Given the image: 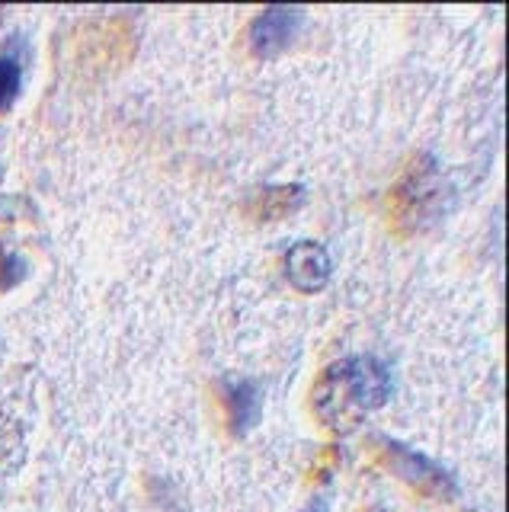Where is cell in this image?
<instances>
[{"instance_id":"cell-1","label":"cell","mask_w":509,"mask_h":512,"mask_svg":"<svg viewBox=\"0 0 509 512\" xmlns=\"http://www.w3.org/2000/svg\"><path fill=\"white\" fill-rule=\"evenodd\" d=\"M394 394V372L378 356H346L324 368L311 404L333 432H353L365 416L385 407Z\"/></svg>"},{"instance_id":"cell-2","label":"cell","mask_w":509,"mask_h":512,"mask_svg":"<svg viewBox=\"0 0 509 512\" xmlns=\"http://www.w3.org/2000/svg\"><path fill=\"white\" fill-rule=\"evenodd\" d=\"M378 448H381V458H385L388 468L401 480H407L410 487H417L429 496H442V500L455 496V480L449 471L439 468V461L426 458L423 452H417V448H410L397 439H378Z\"/></svg>"},{"instance_id":"cell-3","label":"cell","mask_w":509,"mask_h":512,"mask_svg":"<svg viewBox=\"0 0 509 512\" xmlns=\"http://www.w3.org/2000/svg\"><path fill=\"white\" fill-rule=\"evenodd\" d=\"M301 29H305L301 7H266L250 23V52L257 58H279L298 42Z\"/></svg>"},{"instance_id":"cell-4","label":"cell","mask_w":509,"mask_h":512,"mask_svg":"<svg viewBox=\"0 0 509 512\" xmlns=\"http://www.w3.org/2000/svg\"><path fill=\"white\" fill-rule=\"evenodd\" d=\"M330 272H333L330 253L317 240H298V244L285 250V276H289V282L298 292L308 295L321 292L330 282Z\"/></svg>"},{"instance_id":"cell-5","label":"cell","mask_w":509,"mask_h":512,"mask_svg":"<svg viewBox=\"0 0 509 512\" xmlns=\"http://www.w3.org/2000/svg\"><path fill=\"white\" fill-rule=\"evenodd\" d=\"M221 400H225L231 432L237 439H244L247 432L260 423L263 388L253 378H225L221 381Z\"/></svg>"},{"instance_id":"cell-6","label":"cell","mask_w":509,"mask_h":512,"mask_svg":"<svg viewBox=\"0 0 509 512\" xmlns=\"http://www.w3.org/2000/svg\"><path fill=\"white\" fill-rule=\"evenodd\" d=\"M26 80V45L20 39H10L0 48V112H7L20 100Z\"/></svg>"},{"instance_id":"cell-7","label":"cell","mask_w":509,"mask_h":512,"mask_svg":"<svg viewBox=\"0 0 509 512\" xmlns=\"http://www.w3.org/2000/svg\"><path fill=\"white\" fill-rule=\"evenodd\" d=\"M308 199V186L289 183V186H263L260 202H257V218L260 221H279L285 215L298 212Z\"/></svg>"},{"instance_id":"cell-8","label":"cell","mask_w":509,"mask_h":512,"mask_svg":"<svg viewBox=\"0 0 509 512\" xmlns=\"http://www.w3.org/2000/svg\"><path fill=\"white\" fill-rule=\"evenodd\" d=\"M26 272H29V263L23 260L20 253H13V250H4V247H0V288L20 285V282L26 279Z\"/></svg>"},{"instance_id":"cell-9","label":"cell","mask_w":509,"mask_h":512,"mask_svg":"<svg viewBox=\"0 0 509 512\" xmlns=\"http://www.w3.org/2000/svg\"><path fill=\"white\" fill-rule=\"evenodd\" d=\"M327 506H330V503H327L324 496H321V500H314V503H311V506H308L305 512H327Z\"/></svg>"}]
</instances>
